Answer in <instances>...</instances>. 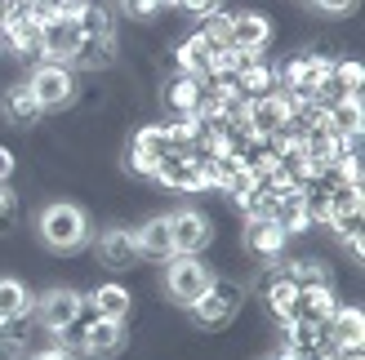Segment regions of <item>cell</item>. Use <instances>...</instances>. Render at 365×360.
Masks as SVG:
<instances>
[{"label": "cell", "mask_w": 365, "mask_h": 360, "mask_svg": "<svg viewBox=\"0 0 365 360\" xmlns=\"http://www.w3.org/2000/svg\"><path fill=\"white\" fill-rule=\"evenodd\" d=\"M36 236H41V245L49 249V254H81V249H89V240H94V218L76 205V201H49L41 213H36Z\"/></svg>", "instance_id": "1"}, {"label": "cell", "mask_w": 365, "mask_h": 360, "mask_svg": "<svg viewBox=\"0 0 365 360\" xmlns=\"http://www.w3.org/2000/svg\"><path fill=\"white\" fill-rule=\"evenodd\" d=\"M245 302H250V285L245 280L214 276V285L187 307V320L200 334H223V329H232V320L245 312Z\"/></svg>", "instance_id": "2"}, {"label": "cell", "mask_w": 365, "mask_h": 360, "mask_svg": "<svg viewBox=\"0 0 365 360\" xmlns=\"http://www.w3.org/2000/svg\"><path fill=\"white\" fill-rule=\"evenodd\" d=\"M27 89L36 94V102H41L45 116H63L76 107V94H81V76L71 71L67 63H36L27 67Z\"/></svg>", "instance_id": "3"}, {"label": "cell", "mask_w": 365, "mask_h": 360, "mask_svg": "<svg viewBox=\"0 0 365 360\" xmlns=\"http://www.w3.org/2000/svg\"><path fill=\"white\" fill-rule=\"evenodd\" d=\"M214 276H218V272H214L205 258H178V254H174V258L165 263V272H160V298L174 302L178 312H187L192 302L214 285Z\"/></svg>", "instance_id": "4"}, {"label": "cell", "mask_w": 365, "mask_h": 360, "mask_svg": "<svg viewBox=\"0 0 365 360\" xmlns=\"http://www.w3.org/2000/svg\"><path fill=\"white\" fill-rule=\"evenodd\" d=\"M170 236H174V254L178 258H205V249L214 245V223L205 209H174L170 213Z\"/></svg>", "instance_id": "5"}, {"label": "cell", "mask_w": 365, "mask_h": 360, "mask_svg": "<svg viewBox=\"0 0 365 360\" xmlns=\"http://www.w3.org/2000/svg\"><path fill=\"white\" fill-rule=\"evenodd\" d=\"M236 240H241L250 263H277L289 254V236L277 227V218H241Z\"/></svg>", "instance_id": "6"}, {"label": "cell", "mask_w": 365, "mask_h": 360, "mask_svg": "<svg viewBox=\"0 0 365 360\" xmlns=\"http://www.w3.org/2000/svg\"><path fill=\"white\" fill-rule=\"evenodd\" d=\"M94 245V263L107 267V272H134V267L143 263L138 258V240H134V227L130 223H112V227H103L98 231V240H89Z\"/></svg>", "instance_id": "7"}, {"label": "cell", "mask_w": 365, "mask_h": 360, "mask_svg": "<svg viewBox=\"0 0 365 360\" xmlns=\"http://www.w3.org/2000/svg\"><path fill=\"white\" fill-rule=\"evenodd\" d=\"M81 294L85 290H76V285H49L45 294H36V302H31L36 325H41L45 334H58L63 325H71L76 312H81Z\"/></svg>", "instance_id": "8"}, {"label": "cell", "mask_w": 365, "mask_h": 360, "mask_svg": "<svg viewBox=\"0 0 365 360\" xmlns=\"http://www.w3.org/2000/svg\"><path fill=\"white\" fill-rule=\"evenodd\" d=\"M196 94H200V80L178 71V76H160L156 80V112L160 120H192L196 116Z\"/></svg>", "instance_id": "9"}, {"label": "cell", "mask_w": 365, "mask_h": 360, "mask_svg": "<svg viewBox=\"0 0 365 360\" xmlns=\"http://www.w3.org/2000/svg\"><path fill=\"white\" fill-rule=\"evenodd\" d=\"M152 183H156L160 191H170V196H200V191H205V174H200V165H196L192 156L170 152V156L156 165Z\"/></svg>", "instance_id": "10"}, {"label": "cell", "mask_w": 365, "mask_h": 360, "mask_svg": "<svg viewBox=\"0 0 365 360\" xmlns=\"http://www.w3.org/2000/svg\"><path fill=\"white\" fill-rule=\"evenodd\" d=\"M232 14V49H250V53H267V45L277 41V23L263 9H227Z\"/></svg>", "instance_id": "11"}, {"label": "cell", "mask_w": 365, "mask_h": 360, "mask_svg": "<svg viewBox=\"0 0 365 360\" xmlns=\"http://www.w3.org/2000/svg\"><path fill=\"white\" fill-rule=\"evenodd\" d=\"M76 76H112V71L120 67V45L116 36H85V41L76 45V53H71L67 63Z\"/></svg>", "instance_id": "12"}, {"label": "cell", "mask_w": 365, "mask_h": 360, "mask_svg": "<svg viewBox=\"0 0 365 360\" xmlns=\"http://www.w3.org/2000/svg\"><path fill=\"white\" fill-rule=\"evenodd\" d=\"M0 116H5V125H14V129H23V134H31L36 125L45 120L41 102H36V94L27 89V80H23V76L9 80L5 89H0Z\"/></svg>", "instance_id": "13"}, {"label": "cell", "mask_w": 365, "mask_h": 360, "mask_svg": "<svg viewBox=\"0 0 365 360\" xmlns=\"http://www.w3.org/2000/svg\"><path fill=\"white\" fill-rule=\"evenodd\" d=\"M130 351V325L125 320H94L85 329V360H120Z\"/></svg>", "instance_id": "14"}, {"label": "cell", "mask_w": 365, "mask_h": 360, "mask_svg": "<svg viewBox=\"0 0 365 360\" xmlns=\"http://www.w3.org/2000/svg\"><path fill=\"white\" fill-rule=\"evenodd\" d=\"M134 240H138V258H143V263H160V267H165V263L174 258L170 213H148V218L134 227Z\"/></svg>", "instance_id": "15"}, {"label": "cell", "mask_w": 365, "mask_h": 360, "mask_svg": "<svg viewBox=\"0 0 365 360\" xmlns=\"http://www.w3.org/2000/svg\"><path fill=\"white\" fill-rule=\"evenodd\" d=\"M85 298L94 302V312L103 316V320H130L134 316V290L130 285H120V280H98V285H89L85 290Z\"/></svg>", "instance_id": "16"}, {"label": "cell", "mask_w": 365, "mask_h": 360, "mask_svg": "<svg viewBox=\"0 0 365 360\" xmlns=\"http://www.w3.org/2000/svg\"><path fill=\"white\" fill-rule=\"evenodd\" d=\"M85 41L76 18H49V23H41V49H45V63H71V53H76V45Z\"/></svg>", "instance_id": "17"}, {"label": "cell", "mask_w": 365, "mask_h": 360, "mask_svg": "<svg viewBox=\"0 0 365 360\" xmlns=\"http://www.w3.org/2000/svg\"><path fill=\"white\" fill-rule=\"evenodd\" d=\"M330 325V347H365V307L361 302H339Z\"/></svg>", "instance_id": "18"}, {"label": "cell", "mask_w": 365, "mask_h": 360, "mask_svg": "<svg viewBox=\"0 0 365 360\" xmlns=\"http://www.w3.org/2000/svg\"><path fill=\"white\" fill-rule=\"evenodd\" d=\"M214 53H218V49L205 41V36H196V31H187V36H178V41H174L178 71H187V76H196V80H205V76H210Z\"/></svg>", "instance_id": "19"}, {"label": "cell", "mask_w": 365, "mask_h": 360, "mask_svg": "<svg viewBox=\"0 0 365 360\" xmlns=\"http://www.w3.org/2000/svg\"><path fill=\"white\" fill-rule=\"evenodd\" d=\"M365 94H348L343 102H334L330 112H325V129L330 134H365Z\"/></svg>", "instance_id": "20"}, {"label": "cell", "mask_w": 365, "mask_h": 360, "mask_svg": "<svg viewBox=\"0 0 365 360\" xmlns=\"http://www.w3.org/2000/svg\"><path fill=\"white\" fill-rule=\"evenodd\" d=\"M31 302H36V294H31V285L27 280H18V276H0V325L5 320H18V316H31Z\"/></svg>", "instance_id": "21"}, {"label": "cell", "mask_w": 365, "mask_h": 360, "mask_svg": "<svg viewBox=\"0 0 365 360\" xmlns=\"http://www.w3.org/2000/svg\"><path fill=\"white\" fill-rule=\"evenodd\" d=\"M76 27H81V36H116L120 18H116V9L107 5V0H85L81 14H76Z\"/></svg>", "instance_id": "22"}, {"label": "cell", "mask_w": 365, "mask_h": 360, "mask_svg": "<svg viewBox=\"0 0 365 360\" xmlns=\"http://www.w3.org/2000/svg\"><path fill=\"white\" fill-rule=\"evenodd\" d=\"M272 89H277V63H272L267 53L236 76V94H241V98H267Z\"/></svg>", "instance_id": "23"}, {"label": "cell", "mask_w": 365, "mask_h": 360, "mask_svg": "<svg viewBox=\"0 0 365 360\" xmlns=\"http://www.w3.org/2000/svg\"><path fill=\"white\" fill-rule=\"evenodd\" d=\"M18 223H23V196L14 183H0V240H14Z\"/></svg>", "instance_id": "24"}, {"label": "cell", "mask_w": 365, "mask_h": 360, "mask_svg": "<svg viewBox=\"0 0 365 360\" xmlns=\"http://www.w3.org/2000/svg\"><path fill=\"white\" fill-rule=\"evenodd\" d=\"M192 31H196V36H205V41H210L214 49H227V36H232V14H227V9H214V14H205V18H196Z\"/></svg>", "instance_id": "25"}, {"label": "cell", "mask_w": 365, "mask_h": 360, "mask_svg": "<svg viewBox=\"0 0 365 360\" xmlns=\"http://www.w3.org/2000/svg\"><path fill=\"white\" fill-rule=\"evenodd\" d=\"M330 71L348 85V94H365V67H361V58H348V53H339V58L330 63Z\"/></svg>", "instance_id": "26"}, {"label": "cell", "mask_w": 365, "mask_h": 360, "mask_svg": "<svg viewBox=\"0 0 365 360\" xmlns=\"http://www.w3.org/2000/svg\"><path fill=\"white\" fill-rule=\"evenodd\" d=\"M317 14H325V18H348L352 9H356V0H307Z\"/></svg>", "instance_id": "27"}, {"label": "cell", "mask_w": 365, "mask_h": 360, "mask_svg": "<svg viewBox=\"0 0 365 360\" xmlns=\"http://www.w3.org/2000/svg\"><path fill=\"white\" fill-rule=\"evenodd\" d=\"M14 174H18V152L9 142H0V183H14Z\"/></svg>", "instance_id": "28"}, {"label": "cell", "mask_w": 365, "mask_h": 360, "mask_svg": "<svg viewBox=\"0 0 365 360\" xmlns=\"http://www.w3.org/2000/svg\"><path fill=\"white\" fill-rule=\"evenodd\" d=\"M27 360H71V356H67V351H63L58 343H53V338H45V347H36V351H31Z\"/></svg>", "instance_id": "29"}, {"label": "cell", "mask_w": 365, "mask_h": 360, "mask_svg": "<svg viewBox=\"0 0 365 360\" xmlns=\"http://www.w3.org/2000/svg\"><path fill=\"white\" fill-rule=\"evenodd\" d=\"M9 58V53H5V36H0V63H5Z\"/></svg>", "instance_id": "30"}]
</instances>
